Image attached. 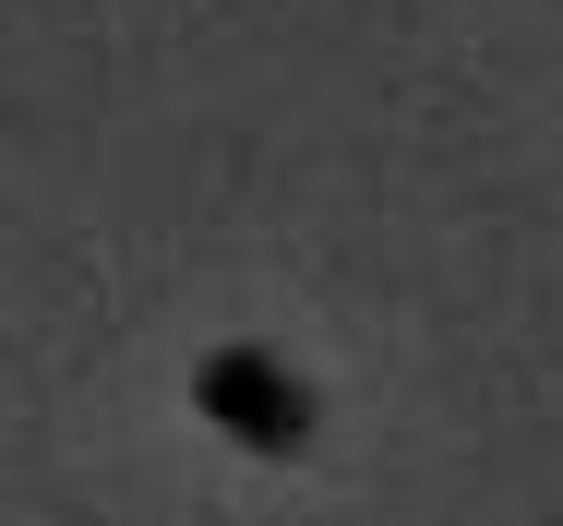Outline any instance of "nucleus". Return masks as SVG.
<instances>
[{
  "label": "nucleus",
  "instance_id": "1",
  "mask_svg": "<svg viewBox=\"0 0 563 526\" xmlns=\"http://www.w3.org/2000/svg\"><path fill=\"white\" fill-rule=\"evenodd\" d=\"M192 395H205V419H217L240 455H264V467H300L312 430H324L312 383H300L288 359H264V347H217V359L192 371Z\"/></svg>",
  "mask_w": 563,
  "mask_h": 526
}]
</instances>
